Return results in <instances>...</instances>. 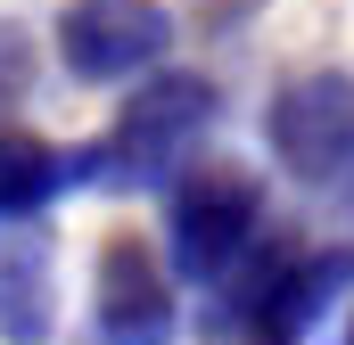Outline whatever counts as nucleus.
Segmentation results:
<instances>
[{"mask_svg":"<svg viewBox=\"0 0 354 345\" xmlns=\"http://www.w3.org/2000/svg\"><path fill=\"white\" fill-rule=\"evenodd\" d=\"M264 140L280 172L313 197H354V75L330 66V75H297V83L272 99Z\"/></svg>","mask_w":354,"mask_h":345,"instance_id":"7ed1b4c3","label":"nucleus"},{"mask_svg":"<svg viewBox=\"0 0 354 345\" xmlns=\"http://www.w3.org/2000/svg\"><path fill=\"white\" fill-rule=\"evenodd\" d=\"M206 132H214V83L206 75H149L115 107V124L75 148V189H115V197L165 189L198 157Z\"/></svg>","mask_w":354,"mask_h":345,"instance_id":"f257e3e1","label":"nucleus"},{"mask_svg":"<svg viewBox=\"0 0 354 345\" xmlns=\"http://www.w3.org/2000/svg\"><path fill=\"white\" fill-rule=\"evenodd\" d=\"M174 263L157 255L140 230L99 239L91 263V329L83 345H174Z\"/></svg>","mask_w":354,"mask_h":345,"instance_id":"20e7f679","label":"nucleus"},{"mask_svg":"<svg viewBox=\"0 0 354 345\" xmlns=\"http://www.w3.org/2000/svg\"><path fill=\"white\" fill-rule=\"evenodd\" d=\"M264 189L231 165H181L165 181V263L181 288H223L264 239Z\"/></svg>","mask_w":354,"mask_h":345,"instance_id":"f03ea898","label":"nucleus"},{"mask_svg":"<svg viewBox=\"0 0 354 345\" xmlns=\"http://www.w3.org/2000/svg\"><path fill=\"white\" fill-rule=\"evenodd\" d=\"M174 50L165 0H66L58 8V66L75 83H132Z\"/></svg>","mask_w":354,"mask_h":345,"instance_id":"39448f33","label":"nucleus"},{"mask_svg":"<svg viewBox=\"0 0 354 345\" xmlns=\"http://www.w3.org/2000/svg\"><path fill=\"white\" fill-rule=\"evenodd\" d=\"M66 189H75V148L0 132V214H50V197H66Z\"/></svg>","mask_w":354,"mask_h":345,"instance_id":"0eeeda50","label":"nucleus"},{"mask_svg":"<svg viewBox=\"0 0 354 345\" xmlns=\"http://www.w3.org/2000/svg\"><path fill=\"white\" fill-rule=\"evenodd\" d=\"M33 75H41V50H33V33L25 25H0V115L33 90Z\"/></svg>","mask_w":354,"mask_h":345,"instance_id":"6e6552de","label":"nucleus"},{"mask_svg":"<svg viewBox=\"0 0 354 345\" xmlns=\"http://www.w3.org/2000/svg\"><path fill=\"white\" fill-rule=\"evenodd\" d=\"M58 329V230L41 214H0V337L50 345Z\"/></svg>","mask_w":354,"mask_h":345,"instance_id":"423d86ee","label":"nucleus"}]
</instances>
